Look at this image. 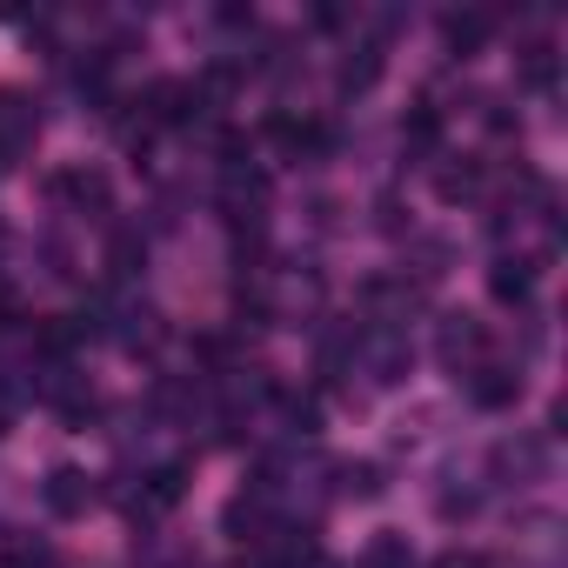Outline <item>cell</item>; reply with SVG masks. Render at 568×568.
Returning a JSON list of instances; mask_svg holds the SVG:
<instances>
[{
	"label": "cell",
	"instance_id": "obj_12",
	"mask_svg": "<svg viewBox=\"0 0 568 568\" xmlns=\"http://www.w3.org/2000/svg\"><path fill=\"white\" fill-rule=\"evenodd\" d=\"M428 168H435V194H442V201H475V194H481V181H488V168H481V161H468V154H462V161L435 154Z\"/></svg>",
	"mask_w": 568,
	"mask_h": 568
},
{
	"label": "cell",
	"instance_id": "obj_4",
	"mask_svg": "<svg viewBox=\"0 0 568 568\" xmlns=\"http://www.w3.org/2000/svg\"><path fill=\"white\" fill-rule=\"evenodd\" d=\"M488 468H495V481H508V488L541 481V475H548V442H541V435H528V428H515V435H501V442H495Z\"/></svg>",
	"mask_w": 568,
	"mask_h": 568
},
{
	"label": "cell",
	"instance_id": "obj_9",
	"mask_svg": "<svg viewBox=\"0 0 568 568\" xmlns=\"http://www.w3.org/2000/svg\"><path fill=\"white\" fill-rule=\"evenodd\" d=\"M468 382V402L475 408H488V415H501V408H515L521 402V368H501V362H481L475 375H462Z\"/></svg>",
	"mask_w": 568,
	"mask_h": 568
},
{
	"label": "cell",
	"instance_id": "obj_16",
	"mask_svg": "<svg viewBox=\"0 0 568 568\" xmlns=\"http://www.w3.org/2000/svg\"><path fill=\"white\" fill-rule=\"evenodd\" d=\"M108 267H114V281H134V274L148 267V241H141L134 227H114V241H108Z\"/></svg>",
	"mask_w": 568,
	"mask_h": 568
},
{
	"label": "cell",
	"instance_id": "obj_10",
	"mask_svg": "<svg viewBox=\"0 0 568 568\" xmlns=\"http://www.w3.org/2000/svg\"><path fill=\"white\" fill-rule=\"evenodd\" d=\"M382 68H388L382 41H355V48L342 54V68H335V88H342V94H368V88L382 81Z\"/></svg>",
	"mask_w": 568,
	"mask_h": 568
},
{
	"label": "cell",
	"instance_id": "obj_5",
	"mask_svg": "<svg viewBox=\"0 0 568 568\" xmlns=\"http://www.w3.org/2000/svg\"><path fill=\"white\" fill-rule=\"evenodd\" d=\"M34 141H41V108L21 88H0V168L34 154Z\"/></svg>",
	"mask_w": 568,
	"mask_h": 568
},
{
	"label": "cell",
	"instance_id": "obj_8",
	"mask_svg": "<svg viewBox=\"0 0 568 568\" xmlns=\"http://www.w3.org/2000/svg\"><path fill=\"white\" fill-rule=\"evenodd\" d=\"M488 295L501 308H528L535 302V261L528 254H495L488 261Z\"/></svg>",
	"mask_w": 568,
	"mask_h": 568
},
{
	"label": "cell",
	"instance_id": "obj_18",
	"mask_svg": "<svg viewBox=\"0 0 568 568\" xmlns=\"http://www.w3.org/2000/svg\"><path fill=\"white\" fill-rule=\"evenodd\" d=\"M362 568H415L408 535H375V541H368V555H362Z\"/></svg>",
	"mask_w": 568,
	"mask_h": 568
},
{
	"label": "cell",
	"instance_id": "obj_15",
	"mask_svg": "<svg viewBox=\"0 0 568 568\" xmlns=\"http://www.w3.org/2000/svg\"><path fill=\"white\" fill-rule=\"evenodd\" d=\"M475 508H481V481H475L468 468H462V475L448 468V475H442V488H435V515H442V521H468Z\"/></svg>",
	"mask_w": 568,
	"mask_h": 568
},
{
	"label": "cell",
	"instance_id": "obj_13",
	"mask_svg": "<svg viewBox=\"0 0 568 568\" xmlns=\"http://www.w3.org/2000/svg\"><path fill=\"white\" fill-rule=\"evenodd\" d=\"M41 501H48L54 515H88V501H94V475H81V468H54V475L41 481Z\"/></svg>",
	"mask_w": 568,
	"mask_h": 568
},
{
	"label": "cell",
	"instance_id": "obj_17",
	"mask_svg": "<svg viewBox=\"0 0 568 568\" xmlns=\"http://www.w3.org/2000/svg\"><path fill=\"white\" fill-rule=\"evenodd\" d=\"M335 475H342V495H348V501H375V495H382V488H388V481H382V468H375V462H342V468H335Z\"/></svg>",
	"mask_w": 568,
	"mask_h": 568
},
{
	"label": "cell",
	"instance_id": "obj_1",
	"mask_svg": "<svg viewBox=\"0 0 568 568\" xmlns=\"http://www.w3.org/2000/svg\"><path fill=\"white\" fill-rule=\"evenodd\" d=\"M408 368H415L408 328H355V375H368L375 388H395L408 382Z\"/></svg>",
	"mask_w": 568,
	"mask_h": 568
},
{
	"label": "cell",
	"instance_id": "obj_7",
	"mask_svg": "<svg viewBox=\"0 0 568 568\" xmlns=\"http://www.w3.org/2000/svg\"><path fill=\"white\" fill-rule=\"evenodd\" d=\"M261 207H267V174H261L254 161H247V168H221V214H227L234 227H241V221L254 227Z\"/></svg>",
	"mask_w": 568,
	"mask_h": 568
},
{
	"label": "cell",
	"instance_id": "obj_20",
	"mask_svg": "<svg viewBox=\"0 0 568 568\" xmlns=\"http://www.w3.org/2000/svg\"><path fill=\"white\" fill-rule=\"evenodd\" d=\"M435 568H495V561H488V555H475V548H448Z\"/></svg>",
	"mask_w": 568,
	"mask_h": 568
},
{
	"label": "cell",
	"instance_id": "obj_19",
	"mask_svg": "<svg viewBox=\"0 0 568 568\" xmlns=\"http://www.w3.org/2000/svg\"><path fill=\"white\" fill-rule=\"evenodd\" d=\"M555 74H561V68H555V48H548V41H535V48L521 54V81H528V88H541V94H555Z\"/></svg>",
	"mask_w": 568,
	"mask_h": 568
},
{
	"label": "cell",
	"instance_id": "obj_3",
	"mask_svg": "<svg viewBox=\"0 0 568 568\" xmlns=\"http://www.w3.org/2000/svg\"><path fill=\"white\" fill-rule=\"evenodd\" d=\"M435 362H442L448 375H475V368L488 362V328H481L475 315H442V328H435Z\"/></svg>",
	"mask_w": 568,
	"mask_h": 568
},
{
	"label": "cell",
	"instance_id": "obj_6",
	"mask_svg": "<svg viewBox=\"0 0 568 568\" xmlns=\"http://www.w3.org/2000/svg\"><path fill=\"white\" fill-rule=\"evenodd\" d=\"M267 141L288 154V161H322V154L335 148V128L315 121V114H274V121H267Z\"/></svg>",
	"mask_w": 568,
	"mask_h": 568
},
{
	"label": "cell",
	"instance_id": "obj_14",
	"mask_svg": "<svg viewBox=\"0 0 568 568\" xmlns=\"http://www.w3.org/2000/svg\"><path fill=\"white\" fill-rule=\"evenodd\" d=\"M488 34H495V14H481V8H455V14H442V41H448V54H475Z\"/></svg>",
	"mask_w": 568,
	"mask_h": 568
},
{
	"label": "cell",
	"instance_id": "obj_2",
	"mask_svg": "<svg viewBox=\"0 0 568 568\" xmlns=\"http://www.w3.org/2000/svg\"><path fill=\"white\" fill-rule=\"evenodd\" d=\"M48 194H54V207H68V214H108V207H114V181H108L101 168H88V161L54 168V174H48Z\"/></svg>",
	"mask_w": 568,
	"mask_h": 568
},
{
	"label": "cell",
	"instance_id": "obj_11",
	"mask_svg": "<svg viewBox=\"0 0 568 568\" xmlns=\"http://www.w3.org/2000/svg\"><path fill=\"white\" fill-rule=\"evenodd\" d=\"M402 154H408V161H435V154H442V108L415 101V108L402 114Z\"/></svg>",
	"mask_w": 568,
	"mask_h": 568
},
{
	"label": "cell",
	"instance_id": "obj_21",
	"mask_svg": "<svg viewBox=\"0 0 568 568\" xmlns=\"http://www.w3.org/2000/svg\"><path fill=\"white\" fill-rule=\"evenodd\" d=\"M0 435H8V395H0Z\"/></svg>",
	"mask_w": 568,
	"mask_h": 568
}]
</instances>
